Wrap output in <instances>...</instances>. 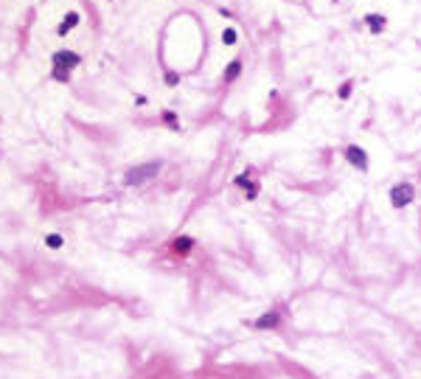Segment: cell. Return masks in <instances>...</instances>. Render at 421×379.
<instances>
[{"label":"cell","mask_w":421,"mask_h":379,"mask_svg":"<svg viewBox=\"0 0 421 379\" xmlns=\"http://www.w3.org/2000/svg\"><path fill=\"white\" fill-rule=\"evenodd\" d=\"M160 171V163L155 160V163H141V166H135V169H129L124 174V183L126 185H144V183H149L152 177Z\"/></svg>","instance_id":"cell-1"},{"label":"cell","mask_w":421,"mask_h":379,"mask_svg":"<svg viewBox=\"0 0 421 379\" xmlns=\"http://www.w3.org/2000/svg\"><path fill=\"white\" fill-rule=\"evenodd\" d=\"M415 197V188L410 183H399L390 188V203H393V208H407L410 203H413Z\"/></svg>","instance_id":"cell-2"},{"label":"cell","mask_w":421,"mask_h":379,"mask_svg":"<svg viewBox=\"0 0 421 379\" xmlns=\"http://www.w3.org/2000/svg\"><path fill=\"white\" fill-rule=\"evenodd\" d=\"M284 321L281 309H270V312H264L256 318V323H253V329H258V332H272V329H278Z\"/></svg>","instance_id":"cell-3"},{"label":"cell","mask_w":421,"mask_h":379,"mask_svg":"<svg viewBox=\"0 0 421 379\" xmlns=\"http://www.w3.org/2000/svg\"><path fill=\"white\" fill-rule=\"evenodd\" d=\"M79 62H82V56L79 53H73V51H56L53 53V68H59V71L71 73V68H76Z\"/></svg>","instance_id":"cell-4"},{"label":"cell","mask_w":421,"mask_h":379,"mask_svg":"<svg viewBox=\"0 0 421 379\" xmlns=\"http://www.w3.org/2000/svg\"><path fill=\"white\" fill-rule=\"evenodd\" d=\"M345 157H348V163H351V166H357L360 171L368 169V155H365L360 146H348V149H345Z\"/></svg>","instance_id":"cell-5"},{"label":"cell","mask_w":421,"mask_h":379,"mask_svg":"<svg viewBox=\"0 0 421 379\" xmlns=\"http://www.w3.org/2000/svg\"><path fill=\"white\" fill-rule=\"evenodd\" d=\"M194 247H197V242H194L191 236H177V239L171 242V253L174 256H188Z\"/></svg>","instance_id":"cell-6"},{"label":"cell","mask_w":421,"mask_h":379,"mask_svg":"<svg viewBox=\"0 0 421 379\" xmlns=\"http://www.w3.org/2000/svg\"><path fill=\"white\" fill-rule=\"evenodd\" d=\"M236 185H239V188H247V200H256L258 185H253L250 180H247V174H239V177H236Z\"/></svg>","instance_id":"cell-7"},{"label":"cell","mask_w":421,"mask_h":379,"mask_svg":"<svg viewBox=\"0 0 421 379\" xmlns=\"http://www.w3.org/2000/svg\"><path fill=\"white\" fill-rule=\"evenodd\" d=\"M239 73H242V62L236 59V62H231V65H228V71H225V82H233Z\"/></svg>","instance_id":"cell-8"},{"label":"cell","mask_w":421,"mask_h":379,"mask_svg":"<svg viewBox=\"0 0 421 379\" xmlns=\"http://www.w3.org/2000/svg\"><path fill=\"white\" fill-rule=\"evenodd\" d=\"M76 23H79V14H76V12H71V14H67V17H65V23H62V26H59V34H67L73 26H76Z\"/></svg>","instance_id":"cell-9"},{"label":"cell","mask_w":421,"mask_h":379,"mask_svg":"<svg viewBox=\"0 0 421 379\" xmlns=\"http://www.w3.org/2000/svg\"><path fill=\"white\" fill-rule=\"evenodd\" d=\"M365 23H368V26L374 28V34H379L382 28H385V20H382V17H376V14H368V17H365Z\"/></svg>","instance_id":"cell-10"},{"label":"cell","mask_w":421,"mask_h":379,"mask_svg":"<svg viewBox=\"0 0 421 379\" xmlns=\"http://www.w3.org/2000/svg\"><path fill=\"white\" fill-rule=\"evenodd\" d=\"M45 244H48V247H51V250H59V247H62V236H59V233H51V236H45Z\"/></svg>","instance_id":"cell-11"},{"label":"cell","mask_w":421,"mask_h":379,"mask_svg":"<svg viewBox=\"0 0 421 379\" xmlns=\"http://www.w3.org/2000/svg\"><path fill=\"white\" fill-rule=\"evenodd\" d=\"M222 42H225V45H233V42H236V31H233V28H228V31L222 34Z\"/></svg>","instance_id":"cell-12"},{"label":"cell","mask_w":421,"mask_h":379,"mask_svg":"<svg viewBox=\"0 0 421 379\" xmlns=\"http://www.w3.org/2000/svg\"><path fill=\"white\" fill-rule=\"evenodd\" d=\"M53 79H56V82H67V79H71V73H67V71H59V68H53Z\"/></svg>","instance_id":"cell-13"},{"label":"cell","mask_w":421,"mask_h":379,"mask_svg":"<svg viewBox=\"0 0 421 379\" xmlns=\"http://www.w3.org/2000/svg\"><path fill=\"white\" fill-rule=\"evenodd\" d=\"M163 121H166V124H169V127H174V130H177V115H171V112H166V115H163Z\"/></svg>","instance_id":"cell-14"},{"label":"cell","mask_w":421,"mask_h":379,"mask_svg":"<svg viewBox=\"0 0 421 379\" xmlns=\"http://www.w3.org/2000/svg\"><path fill=\"white\" fill-rule=\"evenodd\" d=\"M348 93H351V82H345V85L340 87V98H348Z\"/></svg>","instance_id":"cell-15"}]
</instances>
